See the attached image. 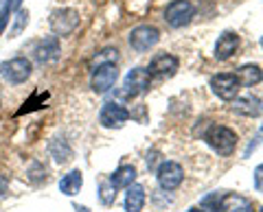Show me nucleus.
Segmentation results:
<instances>
[{
    "label": "nucleus",
    "mask_w": 263,
    "mask_h": 212,
    "mask_svg": "<svg viewBox=\"0 0 263 212\" xmlns=\"http://www.w3.org/2000/svg\"><path fill=\"white\" fill-rule=\"evenodd\" d=\"M204 142L219 156H230L237 146V134L224 125H211L204 132Z\"/></svg>",
    "instance_id": "1"
},
{
    "label": "nucleus",
    "mask_w": 263,
    "mask_h": 212,
    "mask_svg": "<svg viewBox=\"0 0 263 212\" xmlns=\"http://www.w3.org/2000/svg\"><path fill=\"white\" fill-rule=\"evenodd\" d=\"M31 72H33V63L27 57H13V59L0 63V77L9 86H22L31 77Z\"/></svg>",
    "instance_id": "2"
},
{
    "label": "nucleus",
    "mask_w": 263,
    "mask_h": 212,
    "mask_svg": "<svg viewBox=\"0 0 263 212\" xmlns=\"http://www.w3.org/2000/svg\"><path fill=\"white\" fill-rule=\"evenodd\" d=\"M119 79V68L117 63H99L92 70V79H90V88L97 94H105L108 90L117 83Z\"/></svg>",
    "instance_id": "3"
},
{
    "label": "nucleus",
    "mask_w": 263,
    "mask_h": 212,
    "mask_svg": "<svg viewBox=\"0 0 263 212\" xmlns=\"http://www.w3.org/2000/svg\"><path fill=\"white\" fill-rule=\"evenodd\" d=\"M149 86H152V75L149 70L145 68H134L127 72L125 81H123V94L134 99V96H141L145 92H149Z\"/></svg>",
    "instance_id": "4"
},
{
    "label": "nucleus",
    "mask_w": 263,
    "mask_h": 212,
    "mask_svg": "<svg viewBox=\"0 0 263 212\" xmlns=\"http://www.w3.org/2000/svg\"><path fill=\"white\" fill-rule=\"evenodd\" d=\"M48 24H51L55 35L66 37V35L75 33V29L79 27V13L75 9H57V11L51 13Z\"/></svg>",
    "instance_id": "5"
},
{
    "label": "nucleus",
    "mask_w": 263,
    "mask_h": 212,
    "mask_svg": "<svg viewBox=\"0 0 263 212\" xmlns=\"http://www.w3.org/2000/svg\"><path fill=\"white\" fill-rule=\"evenodd\" d=\"M211 88L221 101H233L239 94V79L235 77V72H221V75L211 77Z\"/></svg>",
    "instance_id": "6"
},
{
    "label": "nucleus",
    "mask_w": 263,
    "mask_h": 212,
    "mask_svg": "<svg viewBox=\"0 0 263 212\" xmlns=\"http://www.w3.org/2000/svg\"><path fill=\"white\" fill-rule=\"evenodd\" d=\"M158 39H160L158 29L152 27V24H141V27H136L129 33V46L134 48L136 53H145V51H149L152 46L158 44Z\"/></svg>",
    "instance_id": "7"
},
{
    "label": "nucleus",
    "mask_w": 263,
    "mask_h": 212,
    "mask_svg": "<svg viewBox=\"0 0 263 212\" xmlns=\"http://www.w3.org/2000/svg\"><path fill=\"white\" fill-rule=\"evenodd\" d=\"M193 15H195V7L191 0H174V3L167 7V11H164V20L174 29H180L191 22Z\"/></svg>",
    "instance_id": "8"
},
{
    "label": "nucleus",
    "mask_w": 263,
    "mask_h": 212,
    "mask_svg": "<svg viewBox=\"0 0 263 212\" xmlns=\"http://www.w3.org/2000/svg\"><path fill=\"white\" fill-rule=\"evenodd\" d=\"M156 177H158L160 188L171 193V190L180 188V184H182V179H184V171H182V166H180L178 162H162Z\"/></svg>",
    "instance_id": "9"
},
{
    "label": "nucleus",
    "mask_w": 263,
    "mask_h": 212,
    "mask_svg": "<svg viewBox=\"0 0 263 212\" xmlns=\"http://www.w3.org/2000/svg\"><path fill=\"white\" fill-rule=\"evenodd\" d=\"M129 120V112L121 103H105L99 112V123L108 129H121Z\"/></svg>",
    "instance_id": "10"
},
{
    "label": "nucleus",
    "mask_w": 263,
    "mask_h": 212,
    "mask_svg": "<svg viewBox=\"0 0 263 212\" xmlns=\"http://www.w3.org/2000/svg\"><path fill=\"white\" fill-rule=\"evenodd\" d=\"M180 68V61L178 57L169 55V53H162V55H156L152 63H149V75L154 77H160V79H171L178 72Z\"/></svg>",
    "instance_id": "11"
},
{
    "label": "nucleus",
    "mask_w": 263,
    "mask_h": 212,
    "mask_svg": "<svg viewBox=\"0 0 263 212\" xmlns=\"http://www.w3.org/2000/svg\"><path fill=\"white\" fill-rule=\"evenodd\" d=\"M60 53H62V48H60V39L57 37L40 39L35 44V48H33V57H35V61H40V63H48V61L57 59Z\"/></svg>",
    "instance_id": "12"
},
{
    "label": "nucleus",
    "mask_w": 263,
    "mask_h": 212,
    "mask_svg": "<svg viewBox=\"0 0 263 212\" xmlns=\"http://www.w3.org/2000/svg\"><path fill=\"white\" fill-rule=\"evenodd\" d=\"M237 48H239V35L233 31H224L215 44V57L219 61H226L237 53Z\"/></svg>",
    "instance_id": "13"
},
{
    "label": "nucleus",
    "mask_w": 263,
    "mask_h": 212,
    "mask_svg": "<svg viewBox=\"0 0 263 212\" xmlns=\"http://www.w3.org/2000/svg\"><path fill=\"white\" fill-rule=\"evenodd\" d=\"M219 210L221 212H254V206L250 199L241 197V195H224L221 197V203H219Z\"/></svg>",
    "instance_id": "14"
},
{
    "label": "nucleus",
    "mask_w": 263,
    "mask_h": 212,
    "mask_svg": "<svg viewBox=\"0 0 263 212\" xmlns=\"http://www.w3.org/2000/svg\"><path fill=\"white\" fill-rule=\"evenodd\" d=\"M233 110L237 114H241V116H259V114L263 112V105L259 99H254V96H239V99H233Z\"/></svg>",
    "instance_id": "15"
},
{
    "label": "nucleus",
    "mask_w": 263,
    "mask_h": 212,
    "mask_svg": "<svg viewBox=\"0 0 263 212\" xmlns=\"http://www.w3.org/2000/svg\"><path fill=\"white\" fill-rule=\"evenodd\" d=\"M235 77L239 79V83L246 86V88H252L263 81V70L257 66V63H246V66H241L239 70L235 72Z\"/></svg>",
    "instance_id": "16"
},
{
    "label": "nucleus",
    "mask_w": 263,
    "mask_h": 212,
    "mask_svg": "<svg viewBox=\"0 0 263 212\" xmlns=\"http://www.w3.org/2000/svg\"><path fill=\"white\" fill-rule=\"evenodd\" d=\"M81 186H84V175H81V171H70V173H66L60 182V193L66 195V197H72V195H77L81 190Z\"/></svg>",
    "instance_id": "17"
},
{
    "label": "nucleus",
    "mask_w": 263,
    "mask_h": 212,
    "mask_svg": "<svg viewBox=\"0 0 263 212\" xmlns=\"http://www.w3.org/2000/svg\"><path fill=\"white\" fill-rule=\"evenodd\" d=\"M145 208V188L141 184H132L127 186L125 195V210L127 212H141Z\"/></svg>",
    "instance_id": "18"
},
{
    "label": "nucleus",
    "mask_w": 263,
    "mask_h": 212,
    "mask_svg": "<svg viewBox=\"0 0 263 212\" xmlns=\"http://www.w3.org/2000/svg\"><path fill=\"white\" fill-rule=\"evenodd\" d=\"M48 151H51V158L55 160V164H66L72 158V149L64 138H53L51 144H48Z\"/></svg>",
    "instance_id": "19"
},
{
    "label": "nucleus",
    "mask_w": 263,
    "mask_h": 212,
    "mask_svg": "<svg viewBox=\"0 0 263 212\" xmlns=\"http://www.w3.org/2000/svg\"><path fill=\"white\" fill-rule=\"evenodd\" d=\"M110 182L117 186V188H127V186H132V184L136 182V168L132 166V164H123V166H119V168L112 173Z\"/></svg>",
    "instance_id": "20"
},
{
    "label": "nucleus",
    "mask_w": 263,
    "mask_h": 212,
    "mask_svg": "<svg viewBox=\"0 0 263 212\" xmlns=\"http://www.w3.org/2000/svg\"><path fill=\"white\" fill-rule=\"evenodd\" d=\"M99 199H101V203H105V206L114 203V199H117V186L112 182H103L99 186Z\"/></svg>",
    "instance_id": "21"
},
{
    "label": "nucleus",
    "mask_w": 263,
    "mask_h": 212,
    "mask_svg": "<svg viewBox=\"0 0 263 212\" xmlns=\"http://www.w3.org/2000/svg\"><path fill=\"white\" fill-rule=\"evenodd\" d=\"M219 203H221L219 193H209L202 199V212H219Z\"/></svg>",
    "instance_id": "22"
},
{
    "label": "nucleus",
    "mask_w": 263,
    "mask_h": 212,
    "mask_svg": "<svg viewBox=\"0 0 263 212\" xmlns=\"http://www.w3.org/2000/svg\"><path fill=\"white\" fill-rule=\"evenodd\" d=\"M27 22H29V11H24V9L15 11V22H13V29H11V37H18Z\"/></svg>",
    "instance_id": "23"
},
{
    "label": "nucleus",
    "mask_w": 263,
    "mask_h": 212,
    "mask_svg": "<svg viewBox=\"0 0 263 212\" xmlns=\"http://www.w3.org/2000/svg\"><path fill=\"white\" fill-rule=\"evenodd\" d=\"M254 188L259 193H263V164H259L254 168Z\"/></svg>",
    "instance_id": "24"
},
{
    "label": "nucleus",
    "mask_w": 263,
    "mask_h": 212,
    "mask_svg": "<svg viewBox=\"0 0 263 212\" xmlns=\"http://www.w3.org/2000/svg\"><path fill=\"white\" fill-rule=\"evenodd\" d=\"M7 188H9V179H7L5 175H0V199L5 197V193H7Z\"/></svg>",
    "instance_id": "25"
},
{
    "label": "nucleus",
    "mask_w": 263,
    "mask_h": 212,
    "mask_svg": "<svg viewBox=\"0 0 263 212\" xmlns=\"http://www.w3.org/2000/svg\"><path fill=\"white\" fill-rule=\"evenodd\" d=\"M189 212H202L200 208H191V210H189Z\"/></svg>",
    "instance_id": "26"
},
{
    "label": "nucleus",
    "mask_w": 263,
    "mask_h": 212,
    "mask_svg": "<svg viewBox=\"0 0 263 212\" xmlns=\"http://www.w3.org/2000/svg\"><path fill=\"white\" fill-rule=\"evenodd\" d=\"M261 48H263V37H261Z\"/></svg>",
    "instance_id": "27"
}]
</instances>
